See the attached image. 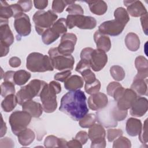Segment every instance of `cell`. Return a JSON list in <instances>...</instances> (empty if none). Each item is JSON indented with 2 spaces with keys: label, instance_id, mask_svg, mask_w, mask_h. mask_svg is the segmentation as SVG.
Returning a JSON list of instances; mask_svg holds the SVG:
<instances>
[{
  "label": "cell",
  "instance_id": "5b68a950",
  "mask_svg": "<svg viewBox=\"0 0 148 148\" xmlns=\"http://www.w3.org/2000/svg\"><path fill=\"white\" fill-rule=\"evenodd\" d=\"M54 68L58 71L72 70L73 68L75 59L71 55L61 54L57 47H52L48 51Z\"/></svg>",
  "mask_w": 148,
  "mask_h": 148
},
{
  "label": "cell",
  "instance_id": "7c38bea8",
  "mask_svg": "<svg viewBox=\"0 0 148 148\" xmlns=\"http://www.w3.org/2000/svg\"><path fill=\"white\" fill-rule=\"evenodd\" d=\"M108 62L106 52L100 49H93L89 60L90 67L95 72L102 69Z\"/></svg>",
  "mask_w": 148,
  "mask_h": 148
},
{
  "label": "cell",
  "instance_id": "7402d4cb",
  "mask_svg": "<svg viewBox=\"0 0 148 148\" xmlns=\"http://www.w3.org/2000/svg\"><path fill=\"white\" fill-rule=\"evenodd\" d=\"M91 13L96 15L104 14L108 9L107 3L104 1H85Z\"/></svg>",
  "mask_w": 148,
  "mask_h": 148
},
{
  "label": "cell",
  "instance_id": "cb8c5ba5",
  "mask_svg": "<svg viewBox=\"0 0 148 148\" xmlns=\"http://www.w3.org/2000/svg\"><path fill=\"white\" fill-rule=\"evenodd\" d=\"M88 136L91 142L104 139L106 136V131L102 125L95 123L90 127Z\"/></svg>",
  "mask_w": 148,
  "mask_h": 148
},
{
  "label": "cell",
  "instance_id": "f546056e",
  "mask_svg": "<svg viewBox=\"0 0 148 148\" xmlns=\"http://www.w3.org/2000/svg\"><path fill=\"white\" fill-rule=\"evenodd\" d=\"M18 103L16 95L10 94L5 97L1 103V107L4 112H10L12 111Z\"/></svg>",
  "mask_w": 148,
  "mask_h": 148
},
{
  "label": "cell",
  "instance_id": "484cf974",
  "mask_svg": "<svg viewBox=\"0 0 148 148\" xmlns=\"http://www.w3.org/2000/svg\"><path fill=\"white\" fill-rule=\"evenodd\" d=\"M17 136L18 142L24 146L29 145L34 140L35 137L34 132L32 130L27 128L20 132Z\"/></svg>",
  "mask_w": 148,
  "mask_h": 148
},
{
  "label": "cell",
  "instance_id": "681fc988",
  "mask_svg": "<svg viewBox=\"0 0 148 148\" xmlns=\"http://www.w3.org/2000/svg\"><path fill=\"white\" fill-rule=\"evenodd\" d=\"M75 139L79 140L81 143V144L83 145H84L87 142L88 139L89 138H88V134L86 131H80L77 133L75 137Z\"/></svg>",
  "mask_w": 148,
  "mask_h": 148
},
{
  "label": "cell",
  "instance_id": "ba28073f",
  "mask_svg": "<svg viewBox=\"0 0 148 148\" xmlns=\"http://www.w3.org/2000/svg\"><path fill=\"white\" fill-rule=\"evenodd\" d=\"M56 91L49 84H46L40 94V101L43 110L46 113L54 112L57 106V96Z\"/></svg>",
  "mask_w": 148,
  "mask_h": 148
},
{
  "label": "cell",
  "instance_id": "ac0fdd59",
  "mask_svg": "<svg viewBox=\"0 0 148 148\" xmlns=\"http://www.w3.org/2000/svg\"><path fill=\"white\" fill-rule=\"evenodd\" d=\"M23 110L29 113L33 117L38 118L43 113L42 105L39 103L32 100L26 101L22 105Z\"/></svg>",
  "mask_w": 148,
  "mask_h": 148
},
{
  "label": "cell",
  "instance_id": "b9f144b4",
  "mask_svg": "<svg viewBox=\"0 0 148 148\" xmlns=\"http://www.w3.org/2000/svg\"><path fill=\"white\" fill-rule=\"evenodd\" d=\"M139 139L140 142L143 143L147 145L148 141L147 138V119L145 120L143 125L142 127L141 131L139 134Z\"/></svg>",
  "mask_w": 148,
  "mask_h": 148
},
{
  "label": "cell",
  "instance_id": "91938a15",
  "mask_svg": "<svg viewBox=\"0 0 148 148\" xmlns=\"http://www.w3.org/2000/svg\"><path fill=\"white\" fill-rule=\"evenodd\" d=\"M0 46H1V57H4L6 56L9 51V46L3 43H0Z\"/></svg>",
  "mask_w": 148,
  "mask_h": 148
},
{
  "label": "cell",
  "instance_id": "ffe728a7",
  "mask_svg": "<svg viewBox=\"0 0 148 148\" xmlns=\"http://www.w3.org/2000/svg\"><path fill=\"white\" fill-rule=\"evenodd\" d=\"M94 40L98 49L108 52L111 48V41L109 36L100 33L98 31L94 34Z\"/></svg>",
  "mask_w": 148,
  "mask_h": 148
},
{
  "label": "cell",
  "instance_id": "1f68e13d",
  "mask_svg": "<svg viewBox=\"0 0 148 148\" xmlns=\"http://www.w3.org/2000/svg\"><path fill=\"white\" fill-rule=\"evenodd\" d=\"M31 73L25 70H19L14 72L13 82L18 86L25 84L30 79Z\"/></svg>",
  "mask_w": 148,
  "mask_h": 148
},
{
  "label": "cell",
  "instance_id": "44dd1931",
  "mask_svg": "<svg viewBox=\"0 0 148 148\" xmlns=\"http://www.w3.org/2000/svg\"><path fill=\"white\" fill-rule=\"evenodd\" d=\"M142 124L141 121L139 119L131 117L126 122V131L127 134L131 136H135L139 134Z\"/></svg>",
  "mask_w": 148,
  "mask_h": 148
},
{
  "label": "cell",
  "instance_id": "9a60e30c",
  "mask_svg": "<svg viewBox=\"0 0 148 148\" xmlns=\"http://www.w3.org/2000/svg\"><path fill=\"white\" fill-rule=\"evenodd\" d=\"M127 7V12L130 16L134 17L142 16L147 13V10L140 1H124Z\"/></svg>",
  "mask_w": 148,
  "mask_h": 148
},
{
  "label": "cell",
  "instance_id": "603a6c76",
  "mask_svg": "<svg viewBox=\"0 0 148 148\" xmlns=\"http://www.w3.org/2000/svg\"><path fill=\"white\" fill-rule=\"evenodd\" d=\"M83 86V79L76 75L71 76L64 82V87L69 91L77 90L82 88Z\"/></svg>",
  "mask_w": 148,
  "mask_h": 148
},
{
  "label": "cell",
  "instance_id": "ab89813d",
  "mask_svg": "<svg viewBox=\"0 0 148 148\" xmlns=\"http://www.w3.org/2000/svg\"><path fill=\"white\" fill-rule=\"evenodd\" d=\"M112 147L113 148H118V147L130 148L131 147V141L127 138L121 135L119 136L118 138L114 141Z\"/></svg>",
  "mask_w": 148,
  "mask_h": 148
},
{
  "label": "cell",
  "instance_id": "5bb4252c",
  "mask_svg": "<svg viewBox=\"0 0 148 148\" xmlns=\"http://www.w3.org/2000/svg\"><path fill=\"white\" fill-rule=\"evenodd\" d=\"M108 98L106 94L98 92L91 95L88 99V105L92 110H101L107 106Z\"/></svg>",
  "mask_w": 148,
  "mask_h": 148
},
{
  "label": "cell",
  "instance_id": "bcb514c9",
  "mask_svg": "<svg viewBox=\"0 0 148 148\" xmlns=\"http://www.w3.org/2000/svg\"><path fill=\"white\" fill-rule=\"evenodd\" d=\"M17 3L20 5L23 12H29L32 8V1L31 0L18 1H17Z\"/></svg>",
  "mask_w": 148,
  "mask_h": 148
},
{
  "label": "cell",
  "instance_id": "d4e9b609",
  "mask_svg": "<svg viewBox=\"0 0 148 148\" xmlns=\"http://www.w3.org/2000/svg\"><path fill=\"white\" fill-rule=\"evenodd\" d=\"M147 79H140L134 77L131 89L134 91L137 95H147Z\"/></svg>",
  "mask_w": 148,
  "mask_h": 148
},
{
  "label": "cell",
  "instance_id": "6125c7cd",
  "mask_svg": "<svg viewBox=\"0 0 148 148\" xmlns=\"http://www.w3.org/2000/svg\"><path fill=\"white\" fill-rule=\"evenodd\" d=\"M1 137H3L5 134H6V131H7V127H6V123L3 121V118H2V116H1Z\"/></svg>",
  "mask_w": 148,
  "mask_h": 148
},
{
  "label": "cell",
  "instance_id": "8992f818",
  "mask_svg": "<svg viewBox=\"0 0 148 148\" xmlns=\"http://www.w3.org/2000/svg\"><path fill=\"white\" fill-rule=\"evenodd\" d=\"M32 116L26 111L16 110L13 112L9 118L12 132L17 135L20 132L27 128L31 120Z\"/></svg>",
  "mask_w": 148,
  "mask_h": 148
},
{
  "label": "cell",
  "instance_id": "4dcf8cb0",
  "mask_svg": "<svg viewBox=\"0 0 148 148\" xmlns=\"http://www.w3.org/2000/svg\"><path fill=\"white\" fill-rule=\"evenodd\" d=\"M108 114L109 115V119L111 120L112 123L117 125V121H122L125 119L127 116V110H120L117 106H113Z\"/></svg>",
  "mask_w": 148,
  "mask_h": 148
},
{
  "label": "cell",
  "instance_id": "8fae6325",
  "mask_svg": "<svg viewBox=\"0 0 148 148\" xmlns=\"http://www.w3.org/2000/svg\"><path fill=\"white\" fill-rule=\"evenodd\" d=\"M77 42L76 35L72 33H66L61 38L60 43L57 49L58 51L62 54H71L75 49V46Z\"/></svg>",
  "mask_w": 148,
  "mask_h": 148
},
{
  "label": "cell",
  "instance_id": "52a82bcc",
  "mask_svg": "<svg viewBox=\"0 0 148 148\" xmlns=\"http://www.w3.org/2000/svg\"><path fill=\"white\" fill-rule=\"evenodd\" d=\"M66 23L67 27L69 29L77 27L80 29H91L97 25V21L95 18L84 15L69 14L66 17Z\"/></svg>",
  "mask_w": 148,
  "mask_h": 148
},
{
  "label": "cell",
  "instance_id": "c3c4849f",
  "mask_svg": "<svg viewBox=\"0 0 148 148\" xmlns=\"http://www.w3.org/2000/svg\"><path fill=\"white\" fill-rule=\"evenodd\" d=\"M90 63L88 61L83 60H81L77 63V64L76 66L75 70L76 72L81 73L83 71L87 69H90Z\"/></svg>",
  "mask_w": 148,
  "mask_h": 148
},
{
  "label": "cell",
  "instance_id": "d6986e66",
  "mask_svg": "<svg viewBox=\"0 0 148 148\" xmlns=\"http://www.w3.org/2000/svg\"><path fill=\"white\" fill-rule=\"evenodd\" d=\"M135 65L138 71L136 78L147 79L148 76V62L147 60L143 56L137 57L135 60Z\"/></svg>",
  "mask_w": 148,
  "mask_h": 148
},
{
  "label": "cell",
  "instance_id": "7bdbcfd3",
  "mask_svg": "<svg viewBox=\"0 0 148 148\" xmlns=\"http://www.w3.org/2000/svg\"><path fill=\"white\" fill-rule=\"evenodd\" d=\"M81 75L86 84L91 83L96 80L95 74L90 69H87L83 71L81 73Z\"/></svg>",
  "mask_w": 148,
  "mask_h": 148
},
{
  "label": "cell",
  "instance_id": "6f0895ef",
  "mask_svg": "<svg viewBox=\"0 0 148 148\" xmlns=\"http://www.w3.org/2000/svg\"><path fill=\"white\" fill-rule=\"evenodd\" d=\"M82 145L81 143L76 139H73L72 140L67 142L68 147H73V148H81L82 147Z\"/></svg>",
  "mask_w": 148,
  "mask_h": 148
},
{
  "label": "cell",
  "instance_id": "74e56055",
  "mask_svg": "<svg viewBox=\"0 0 148 148\" xmlns=\"http://www.w3.org/2000/svg\"><path fill=\"white\" fill-rule=\"evenodd\" d=\"M14 92L15 87L14 83L4 81V82L1 84V95L2 97H5L10 94H14Z\"/></svg>",
  "mask_w": 148,
  "mask_h": 148
},
{
  "label": "cell",
  "instance_id": "6da1fadb",
  "mask_svg": "<svg viewBox=\"0 0 148 148\" xmlns=\"http://www.w3.org/2000/svg\"><path fill=\"white\" fill-rule=\"evenodd\" d=\"M59 110L73 120L79 121L88 112L86 97L83 91L80 90L69 91L64 95Z\"/></svg>",
  "mask_w": 148,
  "mask_h": 148
},
{
  "label": "cell",
  "instance_id": "f6af8a7d",
  "mask_svg": "<svg viewBox=\"0 0 148 148\" xmlns=\"http://www.w3.org/2000/svg\"><path fill=\"white\" fill-rule=\"evenodd\" d=\"M71 76V72L70 70L64 71L62 72L57 73L54 77V79L61 82H64L68 77H69Z\"/></svg>",
  "mask_w": 148,
  "mask_h": 148
},
{
  "label": "cell",
  "instance_id": "11a10c76",
  "mask_svg": "<svg viewBox=\"0 0 148 148\" xmlns=\"http://www.w3.org/2000/svg\"><path fill=\"white\" fill-rule=\"evenodd\" d=\"M140 22L142 29L145 35H147V13L140 17Z\"/></svg>",
  "mask_w": 148,
  "mask_h": 148
},
{
  "label": "cell",
  "instance_id": "f1b7e54d",
  "mask_svg": "<svg viewBox=\"0 0 148 148\" xmlns=\"http://www.w3.org/2000/svg\"><path fill=\"white\" fill-rule=\"evenodd\" d=\"M61 35L53 27L46 29L42 35L43 42L45 45H50L55 42L60 37Z\"/></svg>",
  "mask_w": 148,
  "mask_h": 148
},
{
  "label": "cell",
  "instance_id": "3957f363",
  "mask_svg": "<svg viewBox=\"0 0 148 148\" xmlns=\"http://www.w3.org/2000/svg\"><path fill=\"white\" fill-rule=\"evenodd\" d=\"M46 84L45 81L33 79L27 85L21 87L16 94L18 103L22 105L26 101L32 100L35 97L39 96Z\"/></svg>",
  "mask_w": 148,
  "mask_h": 148
},
{
  "label": "cell",
  "instance_id": "7dc6e473",
  "mask_svg": "<svg viewBox=\"0 0 148 148\" xmlns=\"http://www.w3.org/2000/svg\"><path fill=\"white\" fill-rule=\"evenodd\" d=\"M122 86L121 85L120 83H119V82H110L107 86L106 87V91H107V94L112 97L114 92L116 91V90L120 87Z\"/></svg>",
  "mask_w": 148,
  "mask_h": 148
},
{
  "label": "cell",
  "instance_id": "2e32d148",
  "mask_svg": "<svg viewBox=\"0 0 148 148\" xmlns=\"http://www.w3.org/2000/svg\"><path fill=\"white\" fill-rule=\"evenodd\" d=\"M148 101L146 98L137 97L130 108V114L134 117H142L147 111Z\"/></svg>",
  "mask_w": 148,
  "mask_h": 148
},
{
  "label": "cell",
  "instance_id": "e0dca14e",
  "mask_svg": "<svg viewBox=\"0 0 148 148\" xmlns=\"http://www.w3.org/2000/svg\"><path fill=\"white\" fill-rule=\"evenodd\" d=\"M0 40L1 43L9 46L13 44L14 42V36L9 26L8 20L1 18Z\"/></svg>",
  "mask_w": 148,
  "mask_h": 148
},
{
  "label": "cell",
  "instance_id": "4fadbf2b",
  "mask_svg": "<svg viewBox=\"0 0 148 148\" xmlns=\"http://www.w3.org/2000/svg\"><path fill=\"white\" fill-rule=\"evenodd\" d=\"M138 95L131 88L124 89L123 94L117 101V108L122 110H127L130 109Z\"/></svg>",
  "mask_w": 148,
  "mask_h": 148
},
{
  "label": "cell",
  "instance_id": "f907efd6",
  "mask_svg": "<svg viewBox=\"0 0 148 148\" xmlns=\"http://www.w3.org/2000/svg\"><path fill=\"white\" fill-rule=\"evenodd\" d=\"M92 50H93V49H92L91 47L84 48L82 50L81 53H80V58H81V60H86V61H87L89 62L90 56H91V54Z\"/></svg>",
  "mask_w": 148,
  "mask_h": 148
},
{
  "label": "cell",
  "instance_id": "f35d334b",
  "mask_svg": "<svg viewBox=\"0 0 148 148\" xmlns=\"http://www.w3.org/2000/svg\"><path fill=\"white\" fill-rule=\"evenodd\" d=\"M101 88V83L98 80L96 79L94 82L89 83L85 84L84 90L88 94H94L99 92Z\"/></svg>",
  "mask_w": 148,
  "mask_h": 148
},
{
  "label": "cell",
  "instance_id": "e575fe53",
  "mask_svg": "<svg viewBox=\"0 0 148 148\" xmlns=\"http://www.w3.org/2000/svg\"><path fill=\"white\" fill-rule=\"evenodd\" d=\"M97 116L92 113L86 114L79 120V125L82 128H90L97 121Z\"/></svg>",
  "mask_w": 148,
  "mask_h": 148
},
{
  "label": "cell",
  "instance_id": "94428289",
  "mask_svg": "<svg viewBox=\"0 0 148 148\" xmlns=\"http://www.w3.org/2000/svg\"><path fill=\"white\" fill-rule=\"evenodd\" d=\"M49 84L56 91L57 94H59L61 92V84L59 83H58V82H57L56 81H51Z\"/></svg>",
  "mask_w": 148,
  "mask_h": 148
},
{
  "label": "cell",
  "instance_id": "d6a6232c",
  "mask_svg": "<svg viewBox=\"0 0 148 148\" xmlns=\"http://www.w3.org/2000/svg\"><path fill=\"white\" fill-rule=\"evenodd\" d=\"M14 16V12L11 6L6 1H0V18L8 20Z\"/></svg>",
  "mask_w": 148,
  "mask_h": 148
},
{
  "label": "cell",
  "instance_id": "4316f807",
  "mask_svg": "<svg viewBox=\"0 0 148 148\" xmlns=\"http://www.w3.org/2000/svg\"><path fill=\"white\" fill-rule=\"evenodd\" d=\"M67 141L63 138H58L54 135L47 136L44 141L46 147H68Z\"/></svg>",
  "mask_w": 148,
  "mask_h": 148
},
{
  "label": "cell",
  "instance_id": "9c48e42d",
  "mask_svg": "<svg viewBox=\"0 0 148 148\" xmlns=\"http://www.w3.org/2000/svg\"><path fill=\"white\" fill-rule=\"evenodd\" d=\"M14 27L20 36H28L31 31L29 17L23 12L14 17Z\"/></svg>",
  "mask_w": 148,
  "mask_h": 148
},
{
  "label": "cell",
  "instance_id": "7a4b0ae2",
  "mask_svg": "<svg viewBox=\"0 0 148 148\" xmlns=\"http://www.w3.org/2000/svg\"><path fill=\"white\" fill-rule=\"evenodd\" d=\"M26 67L32 72H45L54 70L49 56L37 52L31 53L28 56Z\"/></svg>",
  "mask_w": 148,
  "mask_h": 148
},
{
  "label": "cell",
  "instance_id": "ee69618b",
  "mask_svg": "<svg viewBox=\"0 0 148 148\" xmlns=\"http://www.w3.org/2000/svg\"><path fill=\"white\" fill-rule=\"evenodd\" d=\"M123 134L121 129H108L107 130V139L110 142L113 141L117 137L122 135Z\"/></svg>",
  "mask_w": 148,
  "mask_h": 148
},
{
  "label": "cell",
  "instance_id": "db71d44e",
  "mask_svg": "<svg viewBox=\"0 0 148 148\" xmlns=\"http://www.w3.org/2000/svg\"><path fill=\"white\" fill-rule=\"evenodd\" d=\"M105 147H106V140H105V138L91 142V147L104 148Z\"/></svg>",
  "mask_w": 148,
  "mask_h": 148
},
{
  "label": "cell",
  "instance_id": "680465c9",
  "mask_svg": "<svg viewBox=\"0 0 148 148\" xmlns=\"http://www.w3.org/2000/svg\"><path fill=\"white\" fill-rule=\"evenodd\" d=\"M14 71H7L4 73V77L3 79L5 82H9L14 83L13 82V76L14 74Z\"/></svg>",
  "mask_w": 148,
  "mask_h": 148
},
{
  "label": "cell",
  "instance_id": "83f0119b",
  "mask_svg": "<svg viewBox=\"0 0 148 148\" xmlns=\"http://www.w3.org/2000/svg\"><path fill=\"white\" fill-rule=\"evenodd\" d=\"M125 43L130 51H136L140 47V39L136 34L130 32L125 36Z\"/></svg>",
  "mask_w": 148,
  "mask_h": 148
},
{
  "label": "cell",
  "instance_id": "9f6ffc18",
  "mask_svg": "<svg viewBox=\"0 0 148 148\" xmlns=\"http://www.w3.org/2000/svg\"><path fill=\"white\" fill-rule=\"evenodd\" d=\"M9 64L13 68H17L21 65V60L17 57H12L9 59Z\"/></svg>",
  "mask_w": 148,
  "mask_h": 148
},
{
  "label": "cell",
  "instance_id": "816d5d0a",
  "mask_svg": "<svg viewBox=\"0 0 148 148\" xmlns=\"http://www.w3.org/2000/svg\"><path fill=\"white\" fill-rule=\"evenodd\" d=\"M0 147H13L14 146V143L9 138L6 137L2 138L0 140Z\"/></svg>",
  "mask_w": 148,
  "mask_h": 148
},
{
  "label": "cell",
  "instance_id": "60d3db41",
  "mask_svg": "<svg viewBox=\"0 0 148 148\" xmlns=\"http://www.w3.org/2000/svg\"><path fill=\"white\" fill-rule=\"evenodd\" d=\"M66 11L68 12L69 14L72 15H83L84 13V10L82 7L76 3H72L68 6L66 8Z\"/></svg>",
  "mask_w": 148,
  "mask_h": 148
},
{
  "label": "cell",
  "instance_id": "8d00e7d4",
  "mask_svg": "<svg viewBox=\"0 0 148 148\" xmlns=\"http://www.w3.org/2000/svg\"><path fill=\"white\" fill-rule=\"evenodd\" d=\"M112 77L117 81H121L125 77V72L123 68L119 65H113L110 69Z\"/></svg>",
  "mask_w": 148,
  "mask_h": 148
},
{
  "label": "cell",
  "instance_id": "30bf717a",
  "mask_svg": "<svg viewBox=\"0 0 148 148\" xmlns=\"http://www.w3.org/2000/svg\"><path fill=\"white\" fill-rule=\"evenodd\" d=\"M125 26V25L114 19L102 23L99 26L98 31L102 34L115 36L120 35L123 32Z\"/></svg>",
  "mask_w": 148,
  "mask_h": 148
},
{
  "label": "cell",
  "instance_id": "d590c367",
  "mask_svg": "<svg viewBox=\"0 0 148 148\" xmlns=\"http://www.w3.org/2000/svg\"><path fill=\"white\" fill-rule=\"evenodd\" d=\"M74 3H75V1H72L54 0L52 2L51 8L54 12L60 13L64 11V8L68 5H70Z\"/></svg>",
  "mask_w": 148,
  "mask_h": 148
},
{
  "label": "cell",
  "instance_id": "277c9868",
  "mask_svg": "<svg viewBox=\"0 0 148 148\" xmlns=\"http://www.w3.org/2000/svg\"><path fill=\"white\" fill-rule=\"evenodd\" d=\"M58 16L52 10L47 12L39 10L35 13L32 19L35 23V28L39 35H42L43 33L57 21Z\"/></svg>",
  "mask_w": 148,
  "mask_h": 148
},
{
  "label": "cell",
  "instance_id": "836d02e7",
  "mask_svg": "<svg viewBox=\"0 0 148 148\" xmlns=\"http://www.w3.org/2000/svg\"><path fill=\"white\" fill-rule=\"evenodd\" d=\"M114 16L115 20L120 21L125 25L130 21L128 13H127V10L122 7H119L114 10Z\"/></svg>",
  "mask_w": 148,
  "mask_h": 148
},
{
  "label": "cell",
  "instance_id": "f5cc1de1",
  "mask_svg": "<svg viewBox=\"0 0 148 148\" xmlns=\"http://www.w3.org/2000/svg\"><path fill=\"white\" fill-rule=\"evenodd\" d=\"M33 2L35 7L39 10L45 9L48 5V1L47 0H35Z\"/></svg>",
  "mask_w": 148,
  "mask_h": 148
}]
</instances>
